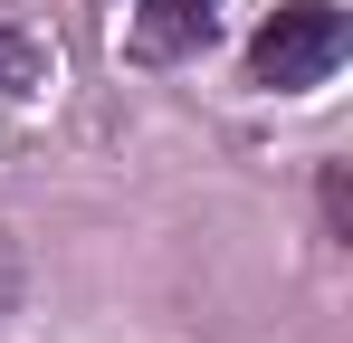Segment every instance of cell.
<instances>
[{
  "mask_svg": "<svg viewBox=\"0 0 353 343\" xmlns=\"http://www.w3.org/2000/svg\"><path fill=\"white\" fill-rule=\"evenodd\" d=\"M344 48H353L344 10H334V0H296V10H277V19L248 39V76L277 86V96H305V86H325V76L344 67Z\"/></svg>",
  "mask_w": 353,
  "mask_h": 343,
  "instance_id": "obj_1",
  "label": "cell"
},
{
  "mask_svg": "<svg viewBox=\"0 0 353 343\" xmlns=\"http://www.w3.org/2000/svg\"><path fill=\"white\" fill-rule=\"evenodd\" d=\"M153 10H163V19H153V48H172V39L201 19V10H210V0H153Z\"/></svg>",
  "mask_w": 353,
  "mask_h": 343,
  "instance_id": "obj_2",
  "label": "cell"
},
{
  "mask_svg": "<svg viewBox=\"0 0 353 343\" xmlns=\"http://www.w3.org/2000/svg\"><path fill=\"white\" fill-rule=\"evenodd\" d=\"M0 76H10V96H29L39 86V57L19 48V39H0Z\"/></svg>",
  "mask_w": 353,
  "mask_h": 343,
  "instance_id": "obj_3",
  "label": "cell"
},
{
  "mask_svg": "<svg viewBox=\"0 0 353 343\" xmlns=\"http://www.w3.org/2000/svg\"><path fill=\"white\" fill-rule=\"evenodd\" d=\"M19 315V248H10V229H0V324Z\"/></svg>",
  "mask_w": 353,
  "mask_h": 343,
  "instance_id": "obj_4",
  "label": "cell"
}]
</instances>
